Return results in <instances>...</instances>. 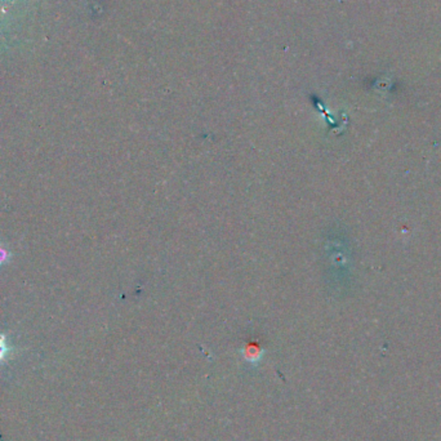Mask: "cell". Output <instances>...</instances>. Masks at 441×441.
I'll return each mask as SVG.
<instances>
[{"instance_id":"obj_1","label":"cell","mask_w":441,"mask_h":441,"mask_svg":"<svg viewBox=\"0 0 441 441\" xmlns=\"http://www.w3.org/2000/svg\"><path fill=\"white\" fill-rule=\"evenodd\" d=\"M8 352H9V347L7 346L6 338H4V336H0V362L6 359Z\"/></svg>"},{"instance_id":"obj_2","label":"cell","mask_w":441,"mask_h":441,"mask_svg":"<svg viewBox=\"0 0 441 441\" xmlns=\"http://www.w3.org/2000/svg\"><path fill=\"white\" fill-rule=\"evenodd\" d=\"M0 2H8V0H0Z\"/></svg>"}]
</instances>
